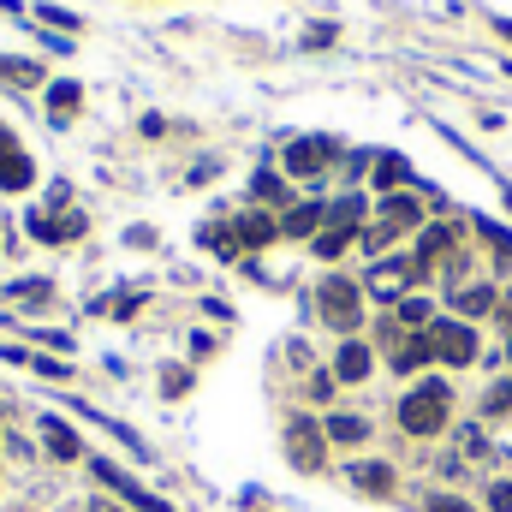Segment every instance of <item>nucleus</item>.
<instances>
[{
    "mask_svg": "<svg viewBox=\"0 0 512 512\" xmlns=\"http://www.w3.org/2000/svg\"><path fill=\"white\" fill-rule=\"evenodd\" d=\"M447 405H453V387L447 382H423L399 399V429L405 435H441L447 429Z\"/></svg>",
    "mask_w": 512,
    "mask_h": 512,
    "instance_id": "f257e3e1",
    "label": "nucleus"
},
{
    "mask_svg": "<svg viewBox=\"0 0 512 512\" xmlns=\"http://www.w3.org/2000/svg\"><path fill=\"white\" fill-rule=\"evenodd\" d=\"M322 316H328L340 334H352V328H358V316H364V304H358V280L328 274V280H322Z\"/></svg>",
    "mask_w": 512,
    "mask_h": 512,
    "instance_id": "f03ea898",
    "label": "nucleus"
},
{
    "mask_svg": "<svg viewBox=\"0 0 512 512\" xmlns=\"http://www.w3.org/2000/svg\"><path fill=\"white\" fill-rule=\"evenodd\" d=\"M429 346H435V358L441 364H471L477 358V328L471 322H429Z\"/></svg>",
    "mask_w": 512,
    "mask_h": 512,
    "instance_id": "7ed1b4c3",
    "label": "nucleus"
},
{
    "mask_svg": "<svg viewBox=\"0 0 512 512\" xmlns=\"http://www.w3.org/2000/svg\"><path fill=\"white\" fill-rule=\"evenodd\" d=\"M328 161H334V137H298V143L286 149V167H292V173H304V179H310V173H322Z\"/></svg>",
    "mask_w": 512,
    "mask_h": 512,
    "instance_id": "20e7f679",
    "label": "nucleus"
},
{
    "mask_svg": "<svg viewBox=\"0 0 512 512\" xmlns=\"http://www.w3.org/2000/svg\"><path fill=\"white\" fill-rule=\"evenodd\" d=\"M322 441H328V435H322L310 417H298V423H292V435H286V447H292V465L316 471V465H322Z\"/></svg>",
    "mask_w": 512,
    "mask_h": 512,
    "instance_id": "39448f33",
    "label": "nucleus"
},
{
    "mask_svg": "<svg viewBox=\"0 0 512 512\" xmlns=\"http://www.w3.org/2000/svg\"><path fill=\"white\" fill-rule=\"evenodd\" d=\"M370 376V346L364 340H346L340 358H334V382H364Z\"/></svg>",
    "mask_w": 512,
    "mask_h": 512,
    "instance_id": "423d86ee",
    "label": "nucleus"
},
{
    "mask_svg": "<svg viewBox=\"0 0 512 512\" xmlns=\"http://www.w3.org/2000/svg\"><path fill=\"white\" fill-rule=\"evenodd\" d=\"M417 221H423L417 197H399V191H393V197L382 203V227H387V233H405V227H417Z\"/></svg>",
    "mask_w": 512,
    "mask_h": 512,
    "instance_id": "0eeeda50",
    "label": "nucleus"
},
{
    "mask_svg": "<svg viewBox=\"0 0 512 512\" xmlns=\"http://www.w3.org/2000/svg\"><path fill=\"white\" fill-rule=\"evenodd\" d=\"M322 221H328V203H298V209L280 221V233H292V239H310Z\"/></svg>",
    "mask_w": 512,
    "mask_h": 512,
    "instance_id": "6e6552de",
    "label": "nucleus"
},
{
    "mask_svg": "<svg viewBox=\"0 0 512 512\" xmlns=\"http://www.w3.org/2000/svg\"><path fill=\"white\" fill-rule=\"evenodd\" d=\"M429 358H435L429 334H411V340H399V346H393V370H399V376H411V370H417V364H429Z\"/></svg>",
    "mask_w": 512,
    "mask_h": 512,
    "instance_id": "1a4fd4ad",
    "label": "nucleus"
},
{
    "mask_svg": "<svg viewBox=\"0 0 512 512\" xmlns=\"http://www.w3.org/2000/svg\"><path fill=\"white\" fill-rule=\"evenodd\" d=\"M42 441H48V453H54V459H84V441H78L60 417H48V423H42Z\"/></svg>",
    "mask_w": 512,
    "mask_h": 512,
    "instance_id": "9d476101",
    "label": "nucleus"
},
{
    "mask_svg": "<svg viewBox=\"0 0 512 512\" xmlns=\"http://www.w3.org/2000/svg\"><path fill=\"white\" fill-rule=\"evenodd\" d=\"M322 435H328V441H340V447H358V441L370 435V423H364V417H346V411H340V417H328V423H322Z\"/></svg>",
    "mask_w": 512,
    "mask_h": 512,
    "instance_id": "9b49d317",
    "label": "nucleus"
},
{
    "mask_svg": "<svg viewBox=\"0 0 512 512\" xmlns=\"http://www.w3.org/2000/svg\"><path fill=\"white\" fill-rule=\"evenodd\" d=\"M268 239H280V221H268V215H245V221H239V245L262 251Z\"/></svg>",
    "mask_w": 512,
    "mask_h": 512,
    "instance_id": "f8f14e48",
    "label": "nucleus"
},
{
    "mask_svg": "<svg viewBox=\"0 0 512 512\" xmlns=\"http://www.w3.org/2000/svg\"><path fill=\"white\" fill-rule=\"evenodd\" d=\"M352 483L364 495H393V471L387 465H352Z\"/></svg>",
    "mask_w": 512,
    "mask_h": 512,
    "instance_id": "ddd939ff",
    "label": "nucleus"
},
{
    "mask_svg": "<svg viewBox=\"0 0 512 512\" xmlns=\"http://www.w3.org/2000/svg\"><path fill=\"white\" fill-rule=\"evenodd\" d=\"M352 239H358V227H322V233H316V256H322V262H334Z\"/></svg>",
    "mask_w": 512,
    "mask_h": 512,
    "instance_id": "4468645a",
    "label": "nucleus"
},
{
    "mask_svg": "<svg viewBox=\"0 0 512 512\" xmlns=\"http://www.w3.org/2000/svg\"><path fill=\"white\" fill-rule=\"evenodd\" d=\"M453 304H459V316H489L495 310V286H465Z\"/></svg>",
    "mask_w": 512,
    "mask_h": 512,
    "instance_id": "2eb2a0df",
    "label": "nucleus"
},
{
    "mask_svg": "<svg viewBox=\"0 0 512 512\" xmlns=\"http://www.w3.org/2000/svg\"><path fill=\"white\" fill-rule=\"evenodd\" d=\"M405 173H411V167H405V155H382V161H376V191L393 197V185H405Z\"/></svg>",
    "mask_w": 512,
    "mask_h": 512,
    "instance_id": "dca6fc26",
    "label": "nucleus"
},
{
    "mask_svg": "<svg viewBox=\"0 0 512 512\" xmlns=\"http://www.w3.org/2000/svg\"><path fill=\"white\" fill-rule=\"evenodd\" d=\"M0 78H6V84H42V66H30V60H6V54H0Z\"/></svg>",
    "mask_w": 512,
    "mask_h": 512,
    "instance_id": "f3484780",
    "label": "nucleus"
},
{
    "mask_svg": "<svg viewBox=\"0 0 512 512\" xmlns=\"http://www.w3.org/2000/svg\"><path fill=\"white\" fill-rule=\"evenodd\" d=\"M256 197H262V203H286V179H274V173H256Z\"/></svg>",
    "mask_w": 512,
    "mask_h": 512,
    "instance_id": "a211bd4d",
    "label": "nucleus"
},
{
    "mask_svg": "<svg viewBox=\"0 0 512 512\" xmlns=\"http://www.w3.org/2000/svg\"><path fill=\"white\" fill-rule=\"evenodd\" d=\"M477 227H483V239L501 251V262H512V233H507V227H495V221H477Z\"/></svg>",
    "mask_w": 512,
    "mask_h": 512,
    "instance_id": "6ab92c4d",
    "label": "nucleus"
},
{
    "mask_svg": "<svg viewBox=\"0 0 512 512\" xmlns=\"http://www.w3.org/2000/svg\"><path fill=\"white\" fill-rule=\"evenodd\" d=\"M48 102H54V114H72V108H78V84H54Z\"/></svg>",
    "mask_w": 512,
    "mask_h": 512,
    "instance_id": "aec40b11",
    "label": "nucleus"
},
{
    "mask_svg": "<svg viewBox=\"0 0 512 512\" xmlns=\"http://www.w3.org/2000/svg\"><path fill=\"white\" fill-rule=\"evenodd\" d=\"M399 322H411V328L429 322V304H423V298H399Z\"/></svg>",
    "mask_w": 512,
    "mask_h": 512,
    "instance_id": "412c9836",
    "label": "nucleus"
},
{
    "mask_svg": "<svg viewBox=\"0 0 512 512\" xmlns=\"http://www.w3.org/2000/svg\"><path fill=\"white\" fill-rule=\"evenodd\" d=\"M489 411H512V382H501V387H489V399H483Z\"/></svg>",
    "mask_w": 512,
    "mask_h": 512,
    "instance_id": "4be33fe9",
    "label": "nucleus"
},
{
    "mask_svg": "<svg viewBox=\"0 0 512 512\" xmlns=\"http://www.w3.org/2000/svg\"><path fill=\"white\" fill-rule=\"evenodd\" d=\"M489 507H495V512H512V483H489Z\"/></svg>",
    "mask_w": 512,
    "mask_h": 512,
    "instance_id": "5701e85b",
    "label": "nucleus"
},
{
    "mask_svg": "<svg viewBox=\"0 0 512 512\" xmlns=\"http://www.w3.org/2000/svg\"><path fill=\"white\" fill-rule=\"evenodd\" d=\"M423 512H471V501H453V495H435Z\"/></svg>",
    "mask_w": 512,
    "mask_h": 512,
    "instance_id": "b1692460",
    "label": "nucleus"
},
{
    "mask_svg": "<svg viewBox=\"0 0 512 512\" xmlns=\"http://www.w3.org/2000/svg\"><path fill=\"white\" fill-rule=\"evenodd\" d=\"M42 18H48V24H60V30H78V18H72V12H60V6H42Z\"/></svg>",
    "mask_w": 512,
    "mask_h": 512,
    "instance_id": "393cba45",
    "label": "nucleus"
},
{
    "mask_svg": "<svg viewBox=\"0 0 512 512\" xmlns=\"http://www.w3.org/2000/svg\"><path fill=\"white\" fill-rule=\"evenodd\" d=\"M495 30H501V36H507V42H512V18H501V24H495Z\"/></svg>",
    "mask_w": 512,
    "mask_h": 512,
    "instance_id": "a878e982",
    "label": "nucleus"
},
{
    "mask_svg": "<svg viewBox=\"0 0 512 512\" xmlns=\"http://www.w3.org/2000/svg\"><path fill=\"white\" fill-rule=\"evenodd\" d=\"M90 512H114V507H90Z\"/></svg>",
    "mask_w": 512,
    "mask_h": 512,
    "instance_id": "bb28decb",
    "label": "nucleus"
},
{
    "mask_svg": "<svg viewBox=\"0 0 512 512\" xmlns=\"http://www.w3.org/2000/svg\"><path fill=\"white\" fill-rule=\"evenodd\" d=\"M507 209H512V191H507Z\"/></svg>",
    "mask_w": 512,
    "mask_h": 512,
    "instance_id": "cd10ccee",
    "label": "nucleus"
}]
</instances>
